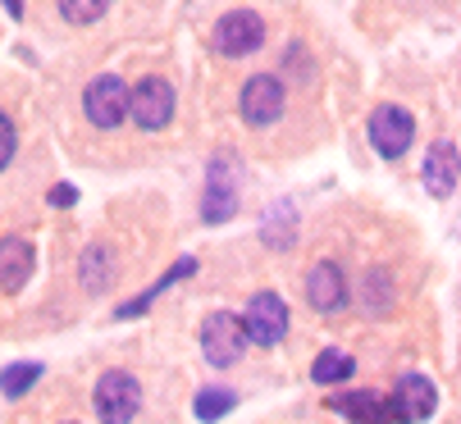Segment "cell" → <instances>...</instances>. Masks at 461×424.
<instances>
[{
  "mask_svg": "<svg viewBox=\"0 0 461 424\" xmlns=\"http://www.w3.org/2000/svg\"><path fill=\"white\" fill-rule=\"evenodd\" d=\"M37 269V251L28 238H0V293H23Z\"/></svg>",
  "mask_w": 461,
  "mask_h": 424,
  "instance_id": "cell-10",
  "label": "cell"
},
{
  "mask_svg": "<svg viewBox=\"0 0 461 424\" xmlns=\"http://www.w3.org/2000/svg\"><path fill=\"white\" fill-rule=\"evenodd\" d=\"M352 370H357V361L348 356V351L329 347V351H320L315 365H311V383H320V388H329V383H343V379H352Z\"/></svg>",
  "mask_w": 461,
  "mask_h": 424,
  "instance_id": "cell-17",
  "label": "cell"
},
{
  "mask_svg": "<svg viewBox=\"0 0 461 424\" xmlns=\"http://www.w3.org/2000/svg\"><path fill=\"white\" fill-rule=\"evenodd\" d=\"M105 5L110 0H59V14L69 19L74 28H87V23H96L105 14Z\"/></svg>",
  "mask_w": 461,
  "mask_h": 424,
  "instance_id": "cell-20",
  "label": "cell"
},
{
  "mask_svg": "<svg viewBox=\"0 0 461 424\" xmlns=\"http://www.w3.org/2000/svg\"><path fill=\"white\" fill-rule=\"evenodd\" d=\"M114 256H110V247H101V242H92L87 251H83V260H78V274H83V288L87 293H110V283H114V265H110Z\"/></svg>",
  "mask_w": 461,
  "mask_h": 424,
  "instance_id": "cell-16",
  "label": "cell"
},
{
  "mask_svg": "<svg viewBox=\"0 0 461 424\" xmlns=\"http://www.w3.org/2000/svg\"><path fill=\"white\" fill-rule=\"evenodd\" d=\"M192 406H196V419H220L238 406V392L233 388H202Z\"/></svg>",
  "mask_w": 461,
  "mask_h": 424,
  "instance_id": "cell-19",
  "label": "cell"
},
{
  "mask_svg": "<svg viewBox=\"0 0 461 424\" xmlns=\"http://www.w3.org/2000/svg\"><path fill=\"white\" fill-rule=\"evenodd\" d=\"M174 105H178V96H174L169 78L147 74L138 87H128V119H133L142 132H160V128H169Z\"/></svg>",
  "mask_w": 461,
  "mask_h": 424,
  "instance_id": "cell-3",
  "label": "cell"
},
{
  "mask_svg": "<svg viewBox=\"0 0 461 424\" xmlns=\"http://www.w3.org/2000/svg\"><path fill=\"white\" fill-rule=\"evenodd\" d=\"M416 137V114L402 110V105H379L370 114V147L384 156V160H398Z\"/></svg>",
  "mask_w": 461,
  "mask_h": 424,
  "instance_id": "cell-6",
  "label": "cell"
},
{
  "mask_svg": "<svg viewBox=\"0 0 461 424\" xmlns=\"http://www.w3.org/2000/svg\"><path fill=\"white\" fill-rule=\"evenodd\" d=\"M398 410H402V419H429L438 410V388L425 374H402V383H398Z\"/></svg>",
  "mask_w": 461,
  "mask_h": 424,
  "instance_id": "cell-12",
  "label": "cell"
},
{
  "mask_svg": "<svg viewBox=\"0 0 461 424\" xmlns=\"http://www.w3.org/2000/svg\"><path fill=\"white\" fill-rule=\"evenodd\" d=\"M329 410L343 415V419H402L398 406H384L375 392H352V397H329Z\"/></svg>",
  "mask_w": 461,
  "mask_h": 424,
  "instance_id": "cell-14",
  "label": "cell"
},
{
  "mask_svg": "<svg viewBox=\"0 0 461 424\" xmlns=\"http://www.w3.org/2000/svg\"><path fill=\"white\" fill-rule=\"evenodd\" d=\"M233 210H238V187L229 178H220V165H215L211 183H206V196H202V220L206 224H224V220H233Z\"/></svg>",
  "mask_w": 461,
  "mask_h": 424,
  "instance_id": "cell-13",
  "label": "cell"
},
{
  "mask_svg": "<svg viewBox=\"0 0 461 424\" xmlns=\"http://www.w3.org/2000/svg\"><path fill=\"white\" fill-rule=\"evenodd\" d=\"M74 201H78V192H74L69 183H59V187L50 192V205H59V210H64V205H74Z\"/></svg>",
  "mask_w": 461,
  "mask_h": 424,
  "instance_id": "cell-22",
  "label": "cell"
},
{
  "mask_svg": "<svg viewBox=\"0 0 461 424\" xmlns=\"http://www.w3.org/2000/svg\"><path fill=\"white\" fill-rule=\"evenodd\" d=\"M260 41H266V23H260V14H251V10H233L215 23V50L229 55V59L251 55Z\"/></svg>",
  "mask_w": 461,
  "mask_h": 424,
  "instance_id": "cell-8",
  "label": "cell"
},
{
  "mask_svg": "<svg viewBox=\"0 0 461 424\" xmlns=\"http://www.w3.org/2000/svg\"><path fill=\"white\" fill-rule=\"evenodd\" d=\"M14 151H19V132H14L10 114H0V169H10Z\"/></svg>",
  "mask_w": 461,
  "mask_h": 424,
  "instance_id": "cell-21",
  "label": "cell"
},
{
  "mask_svg": "<svg viewBox=\"0 0 461 424\" xmlns=\"http://www.w3.org/2000/svg\"><path fill=\"white\" fill-rule=\"evenodd\" d=\"M242 329H247V342L256 347H279L284 333H288V306L279 293H256L242 311Z\"/></svg>",
  "mask_w": 461,
  "mask_h": 424,
  "instance_id": "cell-5",
  "label": "cell"
},
{
  "mask_svg": "<svg viewBox=\"0 0 461 424\" xmlns=\"http://www.w3.org/2000/svg\"><path fill=\"white\" fill-rule=\"evenodd\" d=\"M37 379H41V365L37 361H14V365L0 370V392H5L10 401H19V397H28V388Z\"/></svg>",
  "mask_w": 461,
  "mask_h": 424,
  "instance_id": "cell-18",
  "label": "cell"
},
{
  "mask_svg": "<svg viewBox=\"0 0 461 424\" xmlns=\"http://www.w3.org/2000/svg\"><path fill=\"white\" fill-rule=\"evenodd\" d=\"M425 192L438 201L456 192V147L452 141H434V151L425 156Z\"/></svg>",
  "mask_w": 461,
  "mask_h": 424,
  "instance_id": "cell-11",
  "label": "cell"
},
{
  "mask_svg": "<svg viewBox=\"0 0 461 424\" xmlns=\"http://www.w3.org/2000/svg\"><path fill=\"white\" fill-rule=\"evenodd\" d=\"M306 302L320 315H339L348 306V283H343V269L334 260L311 265V274H306Z\"/></svg>",
  "mask_w": 461,
  "mask_h": 424,
  "instance_id": "cell-9",
  "label": "cell"
},
{
  "mask_svg": "<svg viewBox=\"0 0 461 424\" xmlns=\"http://www.w3.org/2000/svg\"><path fill=\"white\" fill-rule=\"evenodd\" d=\"M238 110L251 128H270L279 114H284V83L275 74H256L247 78L242 96H238Z\"/></svg>",
  "mask_w": 461,
  "mask_h": 424,
  "instance_id": "cell-7",
  "label": "cell"
},
{
  "mask_svg": "<svg viewBox=\"0 0 461 424\" xmlns=\"http://www.w3.org/2000/svg\"><path fill=\"white\" fill-rule=\"evenodd\" d=\"M5 14L10 19H23V0H5Z\"/></svg>",
  "mask_w": 461,
  "mask_h": 424,
  "instance_id": "cell-23",
  "label": "cell"
},
{
  "mask_svg": "<svg viewBox=\"0 0 461 424\" xmlns=\"http://www.w3.org/2000/svg\"><path fill=\"white\" fill-rule=\"evenodd\" d=\"M192 274H196V260H192V256H183V260H178L174 269H165V274L156 278V288H147V293H142L138 302H128V306H119V311H114V320H138L142 311H151V302H156V297H160L165 288H174L178 278H192Z\"/></svg>",
  "mask_w": 461,
  "mask_h": 424,
  "instance_id": "cell-15",
  "label": "cell"
},
{
  "mask_svg": "<svg viewBox=\"0 0 461 424\" xmlns=\"http://www.w3.org/2000/svg\"><path fill=\"white\" fill-rule=\"evenodd\" d=\"M92 406H96V415L110 419V424L138 419V410H142V383H138V374H128V370L101 374L96 388H92Z\"/></svg>",
  "mask_w": 461,
  "mask_h": 424,
  "instance_id": "cell-2",
  "label": "cell"
},
{
  "mask_svg": "<svg viewBox=\"0 0 461 424\" xmlns=\"http://www.w3.org/2000/svg\"><path fill=\"white\" fill-rule=\"evenodd\" d=\"M247 351V329H242V315L233 311H211L202 320V356L215 365V370H229L242 361Z\"/></svg>",
  "mask_w": 461,
  "mask_h": 424,
  "instance_id": "cell-1",
  "label": "cell"
},
{
  "mask_svg": "<svg viewBox=\"0 0 461 424\" xmlns=\"http://www.w3.org/2000/svg\"><path fill=\"white\" fill-rule=\"evenodd\" d=\"M83 114L92 119V128H119L128 119V83L119 74H96L83 92Z\"/></svg>",
  "mask_w": 461,
  "mask_h": 424,
  "instance_id": "cell-4",
  "label": "cell"
}]
</instances>
